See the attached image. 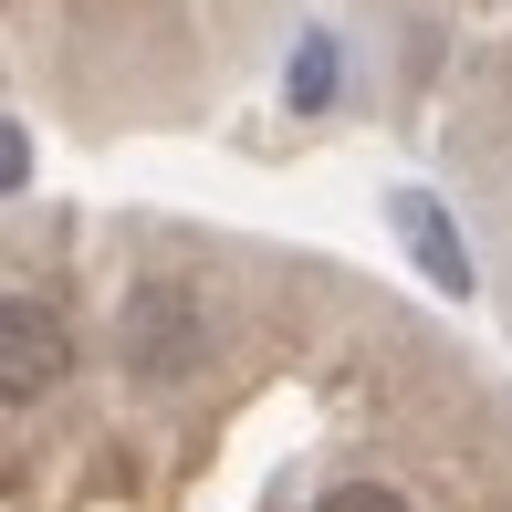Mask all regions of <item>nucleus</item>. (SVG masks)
<instances>
[{"label": "nucleus", "mask_w": 512, "mask_h": 512, "mask_svg": "<svg viewBox=\"0 0 512 512\" xmlns=\"http://www.w3.org/2000/svg\"><path fill=\"white\" fill-rule=\"evenodd\" d=\"M398 220H408V241H418V262H429V272H439V283H450V293L471 283V262H460V241H450V230L429 220V199H398Z\"/></svg>", "instance_id": "3"}, {"label": "nucleus", "mask_w": 512, "mask_h": 512, "mask_svg": "<svg viewBox=\"0 0 512 512\" xmlns=\"http://www.w3.org/2000/svg\"><path fill=\"white\" fill-rule=\"evenodd\" d=\"M126 335H136V366H147V377L199 366V314H189V293H178V283H147V293H136Z\"/></svg>", "instance_id": "2"}, {"label": "nucleus", "mask_w": 512, "mask_h": 512, "mask_svg": "<svg viewBox=\"0 0 512 512\" xmlns=\"http://www.w3.org/2000/svg\"><path fill=\"white\" fill-rule=\"evenodd\" d=\"M324 84H335V53H324V42H304V63H293V95L324 105Z\"/></svg>", "instance_id": "5"}, {"label": "nucleus", "mask_w": 512, "mask_h": 512, "mask_svg": "<svg viewBox=\"0 0 512 512\" xmlns=\"http://www.w3.org/2000/svg\"><path fill=\"white\" fill-rule=\"evenodd\" d=\"M63 366H74V324L53 304H32V293H11V304H0V408L53 398Z\"/></svg>", "instance_id": "1"}, {"label": "nucleus", "mask_w": 512, "mask_h": 512, "mask_svg": "<svg viewBox=\"0 0 512 512\" xmlns=\"http://www.w3.org/2000/svg\"><path fill=\"white\" fill-rule=\"evenodd\" d=\"M314 512H408V502L387 492V481H345V492H324Z\"/></svg>", "instance_id": "4"}, {"label": "nucleus", "mask_w": 512, "mask_h": 512, "mask_svg": "<svg viewBox=\"0 0 512 512\" xmlns=\"http://www.w3.org/2000/svg\"><path fill=\"white\" fill-rule=\"evenodd\" d=\"M21 178H32V136L0 126V189H21Z\"/></svg>", "instance_id": "6"}]
</instances>
